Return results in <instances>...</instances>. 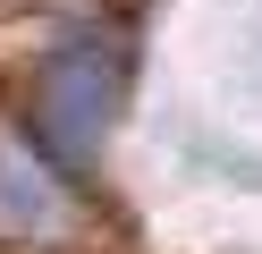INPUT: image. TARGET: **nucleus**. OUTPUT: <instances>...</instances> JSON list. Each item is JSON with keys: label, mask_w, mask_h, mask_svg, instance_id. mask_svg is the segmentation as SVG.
<instances>
[{"label": "nucleus", "mask_w": 262, "mask_h": 254, "mask_svg": "<svg viewBox=\"0 0 262 254\" xmlns=\"http://www.w3.org/2000/svg\"><path fill=\"white\" fill-rule=\"evenodd\" d=\"M119 102H127V51L102 43V34H85V26L59 34L51 60L34 68V102H26V119L42 135V161L51 169H93Z\"/></svg>", "instance_id": "obj_1"}]
</instances>
